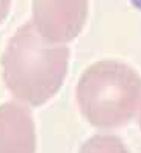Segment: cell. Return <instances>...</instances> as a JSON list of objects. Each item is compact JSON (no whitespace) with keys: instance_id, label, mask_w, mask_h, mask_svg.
Instances as JSON below:
<instances>
[{"instance_id":"6da1fadb","label":"cell","mask_w":141,"mask_h":153,"mask_svg":"<svg viewBox=\"0 0 141 153\" xmlns=\"http://www.w3.org/2000/svg\"><path fill=\"white\" fill-rule=\"evenodd\" d=\"M132 2V5L135 6V8H138L140 11H141V0H131Z\"/></svg>"}]
</instances>
